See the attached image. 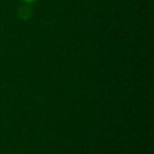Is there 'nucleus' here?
Returning <instances> with one entry per match:
<instances>
[{
    "instance_id": "1",
    "label": "nucleus",
    "mask_w": 154,
    "mask_h": 154,
    "mask_svg": "<svg viewBox=\"0 0 154 154\" xmlns=\"http://www.w3.org/2000/svg\"><path fill=\"white\" fill-rule=\"evenodd\" d=\"M17 13H18V17L20 19L26 20V19H29L32 16V8H31V6L29 4H24V5H22V6L18 7Z\"/></svg>"
},
{
    "instance_id": "2",
    "label": "nucleus",
    "mask_w": 154,
    "mask_h": 154,
    "mask_svg": "<svg viewBox=\"0 0 154 154\" xmlns=\"http://www.w3.org/2000/svg\"><path fill=\"white\" fill-rule=\"evenodd\" d=\"M20 1H22L23 4H29V5H30V4H32V2H35L36 0H20Z\"/></svg>"
}]
</instances>
